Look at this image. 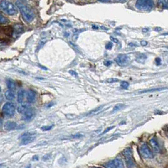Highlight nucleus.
Instances as JSON below:
<instances>
[{"mask_svg": "<svg viewBox=\"0 0 168 168\" xmlns=\"http://www.w3.org/2000/svg\"><path fill=\"white\" fill-rule=\"evenodd\" d=\"M16 5L19 8L24 20L28 23L32 22L35 18V14L30 6L21 0H18L16 3Z\"/></svg>", "mask_w": 168, "mask_h": 168, "instance_id": "f257e3e1", "label": "nucleus"}, {"mask_svg": "<svg viewBox=\"0 0 168 168\" xmlns=\"http://www.w3.org/2000/svg\"><path fill=\"white\" fill-rule=\"evenodd\" d=\"M150 144L155 152H159L160 151V147H159L158 142L155 137L152 138L150 140Z\"/></svg>", "mask_w": 168, "mask_h": 168, "instance_id": "4468645a", "label": "nucleus"}, {"mask_svg": "<svg viewBox=\"0 0 168 168\" xmlns=\"http://www.w3.org/2000/svg\"><path fill=\"white\" fill-rule=\"evenodd\" d=\"M3 112L8 116H12L15 112V105L12 103H6L2 109Z\"/></svg>", "mask_w": 168, "mask_h": 168, "instance_id": "0eeeda50", "label": "nucleus"}, {"mask_svg": "<svg viewBox=\"0 0 168 168\" xmlns=\"http://www.w3.org/2000/svg\"><path fill=\"white\" fill-rule=\"evenodd\" d=\"M70 73H71L72 75H77V73L75 72V71H70Z\"/></svg>", "mask_w": 168, "mask_h": 168, "instance_id": "e433bc0d", "label": "nucleus"}, {"mask_svg": "<svg viewBox=\"0 0 168 168\" xmlns=\"http://www.w3.org/2000/svg\"><path fill=\"white\" fill-rule=\"evenodd\" d=\"M123 105L121 104H118L116 105V106L114 107V109H113V112L119 111L120 110H121V109L123 107Z\"/></svg>", "mask_w": 168, "mask_h": 168, "instance_id": "393cba45", "label": "nucleus"}, {"mask_svg": "<svg viewBox=\"0 0 168 168\" xmlns=\"http://www.w3.org/2000/svg\"><path fill=\"white\" fill-rule=\"evenodd\" d=\"M124 164L120 159H115L109 161L105 165L106 168H124Z\"/></svg>", "mask_w": 168, "mask_h": 168, "instance_id": "1a4fd4ad", "label": "nucleus"}, {"mask_svg": "<svg viewBox=\"0 0 168 168\" xmlns=\"http://www.w3.org/2000/svg\"><path fill=\"white\" fill-rule=\"evenodd\" d=\"M112 128H113V127H110V128L106 129V131H104V132L103 134H104V133H106L107 132H108V131H110V130L111 129H112Z\"/></svg>", "mask_w": 168, "mask_h": 168, "instance_id": "f704fd0d", "label": "nucleus"}, {"mask_svg": "<svg viewBox=\"0 0 168 168\" xmlns=\"http://www.w3.org/2000/svg\"><path fill=\"white\" fill-rule=\"evenodd\" d=\"M157 5L162 9L168 10V0H159Z\"/></svg>", "mask_w": 168, "mask_h": 168, "instance_id": "f3484780", "label": "nucleus"}, {"mask_svg": "<svg viewBox=\"0 0 168 168\" xmlns=\"http://www.w3.org/2000/svg\"><path fill=\"white\" fill-rule=\"evenodd\" d=\"M121 87L125 89H127L129 87V83L128 82L126 81H123L121 82Z\"/></svg>", "mask_w": 168, "mask_h": 168, "instance_id": "b1692460", "label": "nucleus"}, {"mask_svg": "<svg viewBox=\"0 0 168 168\" xmlns=\"http://www.w3.org/2000/svg\"><path fill=\"white\" fill-rule=\"evenodd\" d=\"M92 168H101V167H92Z\"/></svg>", "mask_w": 168, "mask_h": 168, "instance_id": "58836bf2", "label": "nucleus"}, {"mask_svg": "<svg viewBox=\"0 0 168 168\" xmlns=\"http://www.w3.org/2000/svg\"><path fill=\"white\" fill-rule=\"evenodd\" d=\"M28 107L27 106V105H22V106H21L20 107H19L18 111L20 113H23L25 111L27 110Z\"/></svg>", "mask_w": 168, "mask_h": 168, "instance_id": "5701e85b", "label": "nucleus"}, {"mask_svg": "<svg viewBox=\"0 0 168 168\" xmlns=\"http://www.w3.org/2000/svg\"><path fill=\"white\" fill-rule=\"evenodd\" d=\"M5 97L8 100H14L15 99V91L14 90L8 89L5 92Z\"/></svg>", "mask_w": 168, "mask_h": 168, "instance_id": "2eb2a0df", "label": "nucleus"}, {"mask_svg": "<svg viewBox=\"0 0 168 168\" xmlns=\"http://www.w3.org/2000/svg\"><path fill=\"white\" fill-rule=\"evenodd\" d=\"M27 101L29 103H32L35 101L36 98V93L35 91L32 90H29L26 94Z\"/></svg>", "mask_w": 168, "mask_h": 168, "instance_id": "9b49d317", "label": "nucleus"}, {"mask_svg": "<svg viewBox=\"0 0 168 168\" xmlns=\"http://www.w3.org/2000/svg\"><path fill=\"white\" fill-rule=\"evenodd\" d=\"M154 5L153 0H137L135 6L138 10L144 11H149Z\"/></svg>", "mask_w": 168, "mask_h": 168, "instance_id": "20e7f679", "label": "nucleus"}, {"mask_svg": "<svg viewBox=\"0 0 168 168\" xmlns=\"http://www.w3.org/2000/svg\"><path fill=\"white\" fill-rule=\"evenodd\" d=\"M0 10L10 15H14L17 14V10L15 6L7 0H2L0 3Z\"/></svg>", "mask_w": 168, "mask_h": 168, "instance_id": "7ed1b4c3", "label": "nucleus"}, {"mask_svg": "<svg viewBox=\"0 0 168 168\" xmlns=\"http://www.w3.org/2000/svg\"><path fill=\"white\" fill-rule=\"evenodd\" d=\"M14 32H15L16 33V35H19L23 32V27L22 26H20V25L16 26L14 30Z\"/></svg>", "mask_w": 168, "mask_h": 168, "instance_id": "6ab92c4d", "label": "nucleus"}, {"mask_svg": "<svg viewBox=\"0 0 168 168\" xmlns=\"http://www.w3.org/2000/svg\"><path fill=\"white\" fill-rule=\"evenodd\" d=\"M1 87H0V93H1Z\"/></svg>", "mask_w": 168, "mask_h": 168, "instance_id": "a19ab883", "label": "nucleus"}, {"mask_svg": "<svg viewBox=\"0 0 168 168\" xmlns=\"http://www.w3.org/2000/svg\"><path fill=\"white\" fill-rule=\"evenodd\" d=\"M112 63V61H110V60H106V61H105L104 62V65H105V66H110Z\"/></svg>", "mask_w": 168, "mask_h": 168, "instance_id": "c85d7f7f", "label": "nucleus"}, {"mask_svg": "<svg viewBox=\"0 0 168 168\" xmlns=\"http://www.w3.org/2000/svg\"><path fill=\"white\" fill-rule=\"evenodd\" d=\"M9 22V20L5 16H3L1 14H0V23L1 24H6Z\"/></svg>", "mask_w": 168, "mask_h": 168, "instance_id": "4be33fe9", "label": "nucleus"}, {"mask_svg": "<svg viewBox=\"0 0 168 168\" xmlns=\"http://www.w3.org/2000/svg\"><path fill=\"white\" fill-rule=\"evenodd\" d=\"M49 158H50V154H47L43 157V160H48V159H49Z\"/></svg>", "mask_w": 168, "mask_h": 168, "instance_id": "c756f323", "label": "nucleus"}, {"mask_svg": "<svg viewBox=\"0 0 168 168\" xmlns=\"http://www.w3.org/2000/svg\"><path fill=\"white\" fill-rule=\"evenodd\" d=\"M53 127V125H51V126H44V127H41V130H43V132H46V131H48V130H50Z\"/></svg>", "mask_w": 168, "mask_h": 168, "instance_id": "a878e982", "label": "nucleus"}, {"mask_svg": "<svg viewBox=\"0 0 168 168\" xmlns=\"http://www.w3.org/2000/svg\"><path fill=\"white\" fill-rule=\"evenodd\" d=\"M123 155L125 158L126 163L128 168H133L135 166V161L133 156V150L132 148H126L123 152Z\"/></svg>", "mask_w": 168, "mask_h": 168, "instance_id": "39448f33", "label": "nucleus"}, {"mask_svg": "<svg viewBox=\"0 0 168 168\" xmlns=\"http://www.w3.org/2000/svg\"><path fill=\"white\" fill-rule=\"evenodd\" d=\"M111 41H112V42H114V43H118V40H117V39H116V38H114V37H111Z\"/></svg>", "mask_w": 168, "mask_h": 168, "instance_id": "7c9ffc66", "label": "nucleus"}, {"mask_svg": "<svg viewBox=\"0 0 168 168\" xmlns=\"http://www.w3.org/2000/svg\"><path fill=\"white\" fill-rule=\"evenodd\" d=\"M116 63L120 66H127L130 65L131 60L127 54H120L115 58Z\"/></svg>", "mask_w": 168, "mask_h": 168, "instance_id": "423d86ee", "label": "nucleus"}, {"mask_svg": "<svg viewBox=\"0 0 168 168\" xmlns=\"http://www.w3.org/2000/svg\"><path fill=\"white\" fill-rule=\"evenodd\" d=\"M22 138V142H21V145H27L28 144H31L32 142H33V140H35V136L34 134L33 135H28L26 137H24Z\"/></svg>", "mask_w": 168, "mask_h": 168, "instance_id": "f8f14e48", "label": "nucleus"}, {"mask_svg": "<svg viewBox=\"0 0 168 168\" xmlns=\"http://www.w3.org/2000/svg\"><path fill=\"white\" fill-rule=\"evenodd\" d=\"M6 85L8 88V89L10 90H15L16 88V84L15 82L11 79H8L6 80Z\"/></svg>", "mask_w": 168, "mask_h": 168, "instance_id": "a211bd4d", "label": "nucleus"}, {"mask_svg": "<svg viewBox=\"0 0 168 168\" xmlns=\"http://www.w3.org/2000/svg\"><path fill=\"white\" fill-rule=\"evenodd\" d=\"M147 59V56L145 55V54H140V55L138 56L137 58V61L139 63H144L145 60Z\"/></svg>", "mask_w": 168, "mask_h": 168, "instance_id": "aec40b11", "label": "nucleus"}, {"mask_svg": "<svg viewBox=\"0 0 168 168\" xmlns=\"http://www.w3.org/2000/svg\"><path fill=\"white\" fill-rule=\"evenodd\" d=\"M98 1L100 2H103V3H106V2L110 1L111 0H98Z\"/></svg>", "mask_w": 168, "mask_h": 168, "instance_id": "473e14b6", "label": "nucleus"}, {"mask_svg": "<svg viewBox=\"0 0 168 168\" xmlns=\"http://www.w3.org/2000/svg\"><path fill=\"white\" fill-rule=\"evenodd\" d=\"M14 34V29L10 26H0V43L9 41Z\"/></svg>", "mask_w": 168, "mask_h": 168, "instance_id": "f03ea898", "label": "nucleus"}, {"mask_svg": "<svg viewBox=\"0 0 168 168\" xmlns=\"http://www.w3.org/2000/svg\"><path fill=\"white\" fill-rule=\"evenodd\" d=\"M2 124H3V122H2V120H1V119H0V127H1V126H2Z\"/></svg>", "mask_w": 168, "mask_h": 168, "instance_id": "4c0bfd02", "label": "nucleus"}, {"mask_svg": "<svg viewBox=\"0 0 168 168\" xmlns=\"http://www.w3.org/2000/svg\"><path fill=\"white\" fill-rule=\"evenodd\" d=\"M140 153L142 156L145 159H152L154 157L152 152L146 144H143L140 146Z\"/></svg>", "mask_w": 168, "mask_h": 168, "instance_id": "6e6552de", "label": "nucleus"}, {"mask_svg": "<svg viewBox=\"0 0 168 168\" xmlns=\"http://www.w3.org/2000/svg\"><path fill=\"white\" fill-rule=\"evenodd\" d=\"M26 95V92L24 90H20L18 92V102L19 103H22L25 99V96Z\"/></svg>", "mask_w": 168, "mask_h": 168, "instance_id": "dca6fc26", "label": "nucleus"}, {"mask_svg": "<svg viewBox=\"0 0 168 168\" xmlns=\"http://www.w3.org/2000/svg\"><path fill=\"white\" fill-rule=\"evenodd\" d=\"M38 156H37V155H36V156H33V161H34V160H38Z\"/></svg>", "mask_w": 168, "mask_h": 168, "instance_id": "c9c22d12", "label": "nucleus"}, {"mask_svg": "<svg viewBox=\"0 0 168 168\" xmlns=\"http://www.w3.org/2000/svg\"><path fill=\"white\" fill-rule=\"evenodd\" d=\"M141 45L142 46H146V45H147V41H141Z\"/></svg>", "mask_w": 168, "mask_h": 168, "instance_id": "2f4dec72", "label": "nucleus"}, {"mask_svg": "<svg viewBox=\"0 0 168 168\" xmlns=\"http://www.w3.org/2000/svg\"><path fill=\"white\" fill-rule=\"evenodd\" d=\"M23 115V120L25 121H30L35 115V110L33 108L28 107L27 110L25 111Z\"/></svg>", "mask_w": 168, "mask_h": 168, "instance_id": "9d476101", "label": "nucleus"}, {"mask_svg": "<svg viewBox=\"0 0 168 168\" xmlns=\"http://www.w3.org/2000/svg\"><path fill=\"white\" fill-rule=\"evenodd\" d=\"M112 46H113V44L112 43H111V42H109V43H107L106 45V49H108V50H110L112 49Z\"/></svg>", "mask_w": 168, "mask_h": 168, "instance_id": "bb28decb", "label": "nucleus"}, {"mask_svg": "<svg viewBox=\"0 0 168 168\" xmlns=\"http://www.w3.org/2000/svg\"><path fill=\"white\" fill-rule=\"evenodd\" d=\"M118 81H119V80L117 78H109L107 80V82L109 83H114V82H116Z\"/></svg>", "mask_w": 168, "mask_h": 168, "instance_id": "cd10ccee", "label": "nucleus"}, {"mask_svg": "<svg viewBox=\"0 0 168 168\" xmlns=\"http://www.w3.org/2000/svg\"><path fill=\"white\" fill-rule=\"evenodd\" d=\"M167 49H168V47H167Z\"/></svg>", "mask_w": 168, "mask_h": 168, "instance_id": "79ce46f5", "label": "nucleus"}, {"mask_svg": "<svg viewBox=\"0 0 168 168\" xmlns=\"http://www.w3.org/2000/svg\"><path fill=\"white\" fill-rule=\"evenodd\" d=\"M16 127H17V124L14 121H7L4 125V128L8 130V131L15 130L16 128Z\"/></svg>", "mask_w": 168, "mask_h": 168, "instance_id": "ddd939ff", "label": "nucleus"}, {"mask_svg": "<svg viewBox=\"0 0 168 168\" xmlns=\"http://www.w3.org/2000/svg\"><path fill=\"white\" fill-rule=\"evenodd\" d=\"M116 1H117V2H121V3H124L125 1H127V0H115Z\"/></svg>", "mask_w": 168, "mask_h": 168, "instance_id": "72a5a7b5", "label": "nucleus"}, {"mask_svg": "<svg viewBox=\"0 0 168 168\" xmlns=\"http://www.w3.org/2000/svg\"><path fill=\"white\" fill-rule=\"evenodd\" d=\"M3 166V164H0V168H1V166Z\"/></svg>", "mask_w": 168, "mask_h": 168, "instance_id": "ea45409f", "label": "nucleus"}, {"mask_svg": "<svg viewBox=\"0 0 168 168\" xmlns=\"http://www.w3.org/2000/svg\"><path fill=\"white\" fill-rule=\"evenodd\" d=\"M103 108V107H102V106L96 108V109H95V110L90 111L89 113H88L87 115H93L97 114V113H98L99 111H100V110H101Z\"/></svg>", "mask_w": 168, "mask_h": 168, "instance_id": "412c9836", "label": "nucleus"}]
</instances>
